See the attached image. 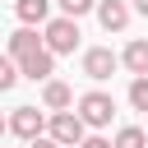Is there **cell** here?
Segmentation results:
<instances>
[{
    "instance_id": "17",
    "label": "cell",
    "mask_w": 148,
    "mask_h": 148,
    "mask_svg": "<svg viewBox=\"0 0 148 148\" xmlns=\"http://www.w3.org/2000/svg\"><path fill=\"white\" fill-rule=\"evenodd\" d=\"M28 148H60V143H56V139H51V134H42V139H32V143H28Z\"/></svg>"
},
{
    "instance_id": "12",
    "label": "cell",
    "mask_w": 148,
    "mask_h": 148,
    "mask_svg": "<svg viewBox=\"0 0 148 148\" xmlns=\"http://www.w3.org/2000/svg\"><path fill=\"white\" fill-rule=\"evenodd\" d=\"M111 143H116V148H148V134H143L139 125H125V130H116Z\"/></svg>"
},
{
    "instance_id": "16",
    "label": "cell",
    "mask_w": 148,
    "mask_h": 148,
    "mask_svg": "<svg viewBox=\"0 0 148 148\" xmlns=\"http://www.w3.org/2000/svg\"><path fill=\"white\" fill-rule=\"evenodd\" d=\"M79 148H116V143H111V139H102V134H88Z\"/></svg>"
},
{
    "instance_id": "8",
    "label": "cell",
    "mask_w": 148,
    "mask_h": 148,
    "mask_svg": "<svg viewBox=\"0 0 148 148\" xmlns=\"http://www.w3.org/2000/svg\"><path fill=\"white\" fill-rule=\"evenodd\" d=\"M97 23H102L106 32H125V23H130V5H125V0H102V5H97Z\"/></svg>"
},
{
    "instance_id": "11",
    "label": "cell",
    "mask_w": 148,
    "mask_h": 148,
    "mask_svg": "<svg viewBox=\"0 0 148 148\" xmlns=\"http://www.w3.org/2000/svg\"><path fill=\"white\" fill-rule=\"evenodd\" d=\"M14 14L23 18V28H32V23H51L46 14H51V0H14Z\"/></svg>"
},
{
    "instance_id": "10",
    "label": "cell",
    "mask_w": 148,
    "mask_h": 148,
    "mask_svg": "<svg viewBox=\"0 0 148 148\" xmlns=\"http://www.w3.org/2000/svg\"><path fill=\"white\" fill-rule=\"evenodd\" d=\"M46 42L32 32V28H18V32H9V60H28V56H37Z\"/></svg>"
},
{
    "instance_id": "1",
    "label": "cell",
    "mask_w": 148,
    "mask_h": 148,
    "mask_svg": "<svg viewBox=\"0 0 148 148\" xmlns=\"http://www.w3.org/2000/svg\"><path fill=\"white\" fill-rule=\"evenodd\" d=\"M5 130H9L14 139L32 143V139H42V134L51 130V116H42L37 106H14V111H9V120H5Z\"/></svg>"
},
{
    "instance_id": "14",
    "label": "cell",
    "mask_w": 148,
    "mask_h": 148,
    "mask_svg": "<svg viewBox=\"0 0 148 148\" xmlns=\"http://www.w3.org/2000/svg\"><path fill=\"white\" fill-rule=\"evenodd\" d=\"M18 74H23L18 60H0V92H9V88L18 83Z\"/></svg>"
},
{
    "instance_id": "5",
    "label": "cell",
    "mask_w": 148,
    "mask_h": 148,
    "mask_svg": "<svg viewBox=\"0 0 148 148\" xmlns=\"http://www.w3.org/2000/svg\"><path fill=\"white\" fill-rule=\"evenodd\" d=\"M116 69H120V56H116L111 46H88V51H83V74H88L92 83L111 79Z\"/></svg>"
},
{
    "instance_id": "18",
    "label": "cell",
    "mask_w": 148,
    "mask_h": 148,
    "mask_svg": "<svg viewBox=\"0 0 148 148\" xmlns=\"http://www.w3.org/2000/svg\"><path fill=\"white\" fill-rule=\"evenodd\" d=\"M134 9H139V14H143V18H148V0H134Z\"/></svg>"
},
{
    "instance_id": "13",
    "label": "cell",
    "mask_w": 148,
    "mask_h": 148,
    "mask_svg": "<svg viewBox=\"0 0 148 148\" xmlns=\"http://www.w3.org/2000/svg\"><path fill=\"white\" fill-rule=\"evenodd\" d=\"M130 106L148 111V79H130Z\"/></svg>"
},
{
    "instance_id": "15",
    "label": "cell",
    "mask_w": 148,
    "mask_h": 148,
    "mask_svg": "<svg viewBox=\"0 0 148 148\" xmlns=\"http://www.w3.org/2000/svg\"><path fill=\"white\" fill-rule=\"evenodd\" d=\"M102 0H60V14L65 18H79V14H88V9H97Z\"/></svg>"
},
{
    "instance_id": "2",
    "label": "cell",
    "mask_w": 148,
    "mask_h": 148,
    "mask_svg": "<svg viewBox=\"0 0 148 148\" xmlns=\"http://www.w3.org/2000/svg\"><path fill=\"white\" fill-rule=\"evenodd\" d=\"M42 42H46V51L51 56H69L74 46H79V18H51L46 23V32H42Z\"/></svg>"
},
{
    "instance_id": "3",
    "label": "cell",
    "mask_w": 148,
    "mask_h": 148,
    "mask_svg": "<svg viewBox=\"0 0 148 148\" xmlns=\"http://www.w3.org/2000/svg\"><path fill=\"white\" fill-rule=\"evenodd\" d=\"M79 116H83V125L102 130V125H111V116H116V97L102 92V88H92V92L79 97Z\"/></svg>"
},
{
    "instance_id": "9",
    "label": "cell",
    "mask_w": 148,
    "mask_h": 148,
    "mask_svg": "<svg viewBox=\"0 0 148 148\" xmlns=\"http://www.w3.org/2000/svg\"><path fill=\"white\" fill-rule=\"evenodd\" d=\"M120 65H125L134 79H148V37H134V42L120 51Z\"/></svg>"
},
{
    "instance_id": "6",
    "label": "cell",
    "mask_w": 148,
    "mask_h": 148,
    "mask_svg": "<svg viewBox=\"0 0 148 148\" xmlns=\"http://www.w3.org/2000/svg\"><path fill=\"white\" fill-rule=\"evenodd\" d=\"M42 106L56 116V111H69V106H79V102H74V88H69L65 79H51V83H42Z\"/></svg>"
},
{
    "instance_id": "4",
    "label": "cell",
    "mask_w": 148,
    "mask_h": 148,
    "mask_svg": "<svg viewBox=\"0 0 148 148\" xmlns=\"http://www.w3.org/2000/svg\"><path fill=\"white\" fill-rule=\"evenodd\" d=\"M46 134H51L60 148H79V143L88 139V125H83V116H79V111H56Z\"/></svg>"
},
{
    "instance_id": "7",
    "label": "cell",
    "mask_w": 148,
    "mask_h": 148,
    "mask_svg": "<svg viewBox=\"0 0 148 148\" xmlns=\"http://www.w3.org/2000/svg\"><path fill=\"white\" fill-rule=\"evenodd\" d=\"M18 69H23V79H32V83H51V74H56V56L42 46L37 56H28V60H18Z\"/></svg>"
}]
</instances>
